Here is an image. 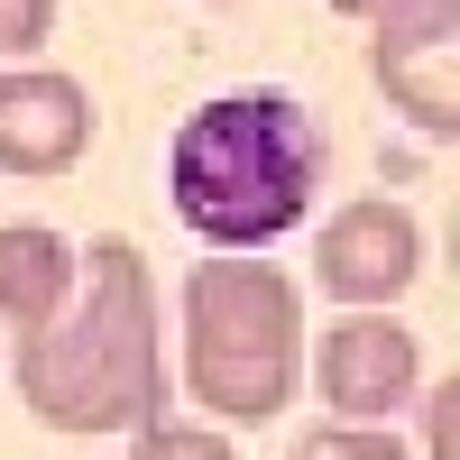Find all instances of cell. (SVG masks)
I'll use <instances>...</instances> for the list:
<instances>
[{"label":"cell","mask_w":460,"mask_h":460,"mask_svg":"<svg viewBox=\"0 0 460 460\" xmlns=\"http://www.w3.org/2000/svg\"><path fill=\"white\" fill-rule=\"evenodd\" d=\"M84 304L19 332V396L56 433H138L166 414V359H157V277L129 240L84 249Z\"/></svg>","instance_id":"1"},{"label":"cell","mask_w":460,"mask_h":460,"mask_svg":"<svg viewBox=\"0 0 460 460\" xmlns=\"http://www.w3.org/2000/svg\"><path fill=\"white\" fill-rule=\"evenodd\" d=\"M175 221L212 249H267L323 194V129L286 93H221L175 129Z\"/></svg>","instance_id":"2"},{"label":"cell","mask_w":460,"mask_h":460,"mask_svg":"<svg viewBox=\"0 0 460 460\" xmlns=\"http://www.w3.org/2000/svg\"><path fill=\"white\" fill-rule=\"evenodd\" d=\"M304 377V295L286 267L230 249L184 277V387L203 414L277 424Z\"/></svg>","instance_id":"3"},{"label":"cell","mask_w":460,"mask_h":460,"mask_svg":"<svg viewBox=\"0 0 460 460\" xmlns=\"http://www.w3.org/2000/svg\"><path fill=\"white\" fill-rule=\"evenodd\" d=\"M368 28H377V47H368L377 93L424 138H451L460 129V0H405Z\"/></svg>","instance_id":"4"},{"label":"cell","mask_w":460,"mask_h":460,"mask_svg":"<svg viewBox=\"0 0 460 460\" xmlns=\"http://www.w3.org/2000/svg\"><path fill=\"white\" fill-rule=\"evenodd\" d=\"M414 377H424V350H414V332L387 323L377 304H350L323 341H314V387L332 414H396L414 396Z\"/></svg>","instance_id":"5"},{"label":"cell","mask_w":460,"mask_h":460,"mask_svg":"<svg viewBox=\"0 0 460 460\" xmlns=\"http://www.w3.org/2000/svg\"><path fill=\"white\" fill-rule=\"evenodd\" d=\"M314 277L341 304H396L414 277H424V221L387 194H359L350 212H332L323 249H314Z\"/></svg>","instance_id":"6"},{"label":"cell","mask_w":460,"mask_h":460,"mask_svg":"<svg viewBox=\"0 0 460 460\" xmlns=\"http://www.w3.org/2000/svg\"><path fill=\"white\" fill-rule=\"evenodd\" d=\"M93 147V93L74 84V74H0V166L10 175H65L84 166Z\"/></svg>","instance_id":"7"},{"label":"cell","mask_w":460,"mask_h":460,"mask_svg":"<svg viewBox=\"0 0 460 460\" xmlns=\"http://www.w3.org/2000/svg\"><path fill=\"white\" fill-rule=\"evenodd\" d=\"M74 277H84V249L47 221H10L0 230V323L10 332H37L74 304Z\"/></svg>","instance_id":"8"},{"label":"cell","mask_w":460,"mask_h":460,"mask_svg":"<svg viewBox=\"0 0 460 460\" xmlns=\"http://www.w3.org/2000/svg\"><path fill=\"white\" fill-rule=\"evenodd\" d=\"M295 460H414V451H405L396 433H377L368 414H359V424L341 414V424H314V433H304V442H295Z\"/></svg>","instance_id":"9"},{"label":"cell","mask_w":460,"mask_h":460,"mask_svg":"<svg viewBox=\"0 0 460 460\" xmlns=\"http://www.w3.org/2000/svg\"><path fill=\"white\" fill-rule=\"evenodd\" d=\"M129 460H240L221 433H194V424H138V451Z\"/></svg>","instance_id":"10"},{"label":"cell","mask_w":460,"mask_h":460,"mask_svg":"<svg viewBox=\"0 0 460 460\" xmlns=\"http://www.w3.org/2000/svg\"><path fill=\"white\" fill-rule=\"evenodd\" d=\"M56 37V0H0V56H28Z\"/></svg>","instance_id":"11"},{"label":"cell","mask_w":460,"mask_h":460,"mask_svg":"<svg viewBox=\"0 0 460 460\" xmlns=\"http://www.w3.org/2000/svg\"><path fill=\"white\" fill-rule=\"evenodd\" d=\"M451 414H460V387L433 377V460H460V451H451Z\"/></svg>","instance_id":"12"},{"label":"cell","mask_w":460,"mask_h":460,"mask_svg":"<svg viewBox=\"0 0 460 460\" xmlns=\"http://www.w3.org/2000/svg\"><path fill=\"white\" fill-rule=\"evenodd\" d=\"M341 19H387V10H405V0H332Z\"/></svg>","instance_id":"13"}]
</instances>
